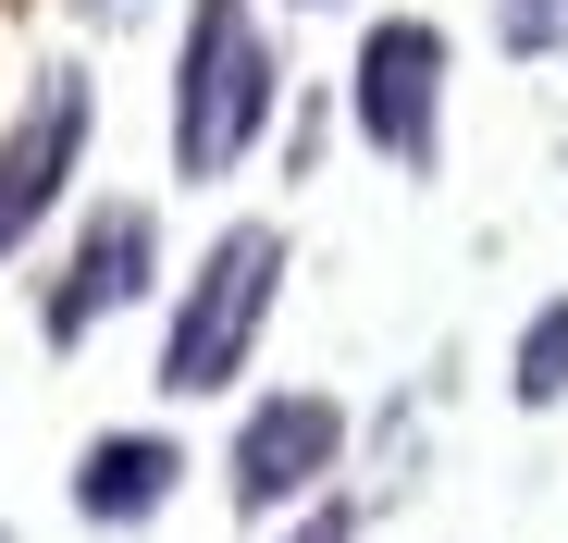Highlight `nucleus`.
Returning a JSON list of instances; mask_svg holds the SVG:
<instances>
[{
  "label": "nucleus",
  "instance_id": "1a4fd4ad",
  "mask_svg": "<svg viewBox=\"0 0 568 543\" xmlns=\"http://www.w3.org/2000/svg\"><path fill=\"white\" fill-rule=\"evenodd\" d=\"M495 38H507L519 62H544V50H568V0H495Z\"/></svg>",
  "mask_w": 568,
  "mask_h": 543
},
{
  "label": "nucleus",
  "instance_id": "6e6552de",
  "mask_svg": "<svg viewBox=\"0 0 568 543\" xmlns=\"http://www.w3.org/2000/svg\"><path fill=\"white\" fill-rule=\"evenodd\" d=\"M507 396H519V408H556V396H568V297H544V309L519 321V358H507Z\"/></svg>",
  "mask_w": 568,
  "mask_h": 543
},
{
  "label": "nucleus",
  "instance_id": "9d476101",
  "mask_svg": "<svg viewBox=\"0 0 568 543\" xmlns=\"http://www.w3.org/2000/svg\"><path fill=\"white\" fill-rule=\"evenodd\" d=\"M284 543H358V519H346V506H310V519L284 531Z\"/></svg>",
  "mask_w": 568,
  "mask_h": 543
},
{
  "label": "nucleus",
  "instance_id": "9b49d317",
  "mask_svg": "<svg viewBox=\"0 0 568 543\" xmlns=\"http://www.w3.org/2000/svg\"><path fill=\"white\" fill-rule=\"evenodd\" d=\"M74 13H87V25H136L149 0H74Z\"/></svg>",
  "mask_w": 568,
  "mask_h": 543
},
{
  "label": "nucleus",
  "instance_id": "7ed1b4c3",
  "mask_svg": "<svg viewBox=\"0 0 568 543\" xmlns=\"http://www.w3.org/2000/svg\"><path fill=\"white\" fill-rule=\"evenodd\" d=\"M346 124L396 173H433V148H445V25H420V13L371 25L358 62H346Z\"/></svg>",
  "mask_w": 568,
  "mask_h": 543
},
{
  "label": "nucleus",
  "instance_id": "0eeeda50",
  "mask_svg": "<svg viewBox=\"0 0 568 543\" xmlns=\"http://www.w3.org/2000/svg\"><path fill=\"white\" fill-rule=\"evenodd\" d=\"M185 494V444L173 432H100L74 458V519L87 531H136V519H161Z\"/></svg>",
  "mask_w": 568,
  "mask_h": 543
},
{
  "label": "nucleus",
  "instance_id": "f257e3e1",
  "mask_svg": "<svg viewBox=\"0 0 568 543\" xmlns=\"http://www.w3.org/2000/svg\"><path fill=\"white\" fill-rule=\"evenodd\" d=\"M272 112H284V62L260 38V0H185V38H173V173L185 186H223L272 136Z\"/></svg>",
  "mask_w": 568,
  "mask_h": 543
},
{
  "label": "nucleus",
  "instance_id": "f03ea898",
  "mask_svg": "<svg viewBox=\"0 0 568 543\" xmlns=\"http://www.w3.org/2000/svg\"><path fill=\"white\" fill-rule=\"evenodd\" d=\"M272 297H284V235L272 223H223L211 247H199V272H185V297H173V321H161V396H223L247 358H260V334H272Z\"/></svg>",
  "mask_w": 568,
  "mask_h": 543
},
{
  "label": "nucleus",
  "instance_id": "39448f33",
  "mask_svg": "<svg viewBox=\"0 0 568 543\" xmlns=\"http://www.w3.org/2000/svg\"><path fill=\"white\" fill-rule=\"evenodd\" d=\"M149 285H161V211H149V198H100V211L74 223L62 272L38 285V334H50V346H87L112 309H136Z\"/></svg>",
  "mask_w": 568,
  "mask_h": 543
},
{
  "label": "nucleus",
  "instance_id": "20e7f679",
  "mask_svg": "<svg viewBox=\"0 0 568 543\" xmlns=\"http://www.w3.org/2000/svg\"><path fill=\"white\" fill-rule=\"evenodd\" d=\"M87 136H100V86H87V62H50L26 112L0 124V259H26V235L62 211V186L87 173Z\"/></svg>",
  "mask_w": 568,
  "mask_h": 543
},
{
  "label": "nucleus",
  "instance_id": "423d86ee",
  "mask_svg": "<svg viewBox=\"0 0 568 543\" xmlns=\"http://www.w3.org/2000/svg\"><path fill=\"white\" fill-rule=\"evenodd\" d=\"M223 470H235V506H247V519L322 494V482L346 470V408H334V396H310V383L260 396V408L235 420V458H223Z\"/></svg>",
  "mask_w": 568,
  "mask_h": 543
},
{
  "label": "nucleus",
  "instance_id": "f8f14e48",
  "mask_svg": "<svg viewBox=\"0 0 568 543\" xmlns=\"http://www.w3.org/2000/svg\"><path fill=\"white\" fill-rule=\"evenodd\" d=\"M0 543H13V531H0Z\"/></svg>",
  "mask_w": 568,
  "mask_h": 543
}]
</instances>
